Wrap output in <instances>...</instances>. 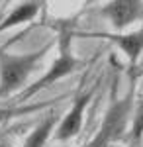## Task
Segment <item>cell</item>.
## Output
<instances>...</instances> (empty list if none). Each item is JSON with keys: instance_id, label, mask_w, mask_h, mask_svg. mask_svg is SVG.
Masks as SVG:
<instances>
[{"instance_id": "6da1fadb", "label": "cell", "mask_w": 143, "mask_h": 147, "mask_svg": "<svg viewBox=\"0 0 143 147\" xmlns=\"http://www.w3.org/2000/svg\"><path fill=\"white\" fill-rule=\"evenodd\" d=\"M47 49L49 47L45 45L24 55H12L0 49V98H6L18 88H22L28 77L35 71L37 63L45 57Z\"/></svg>"}, {"instance_id": "277c9868", "label": "cell", "mask_w": 143, "mask_h": 147, "mask_svg": "<svg viewBox=\"0 0 143 147\" xmlns=\"http://www.w3.org/2000/svg\"><path fill=\"white\" fill-rule=\"evenodd\" d=\"M100 14L108 18L116 30H123L137 20H143V0H112Z\"/></svg>"}, {"instance_id": "3957f363", "label": "cell", "mask_w": 143, "mask_h": 147, "mask_svg": "<svg viewBox=\"0 0 143 147\" xmlns=\"http://www.w3.org/2000/svg\"><path fill=\"white\" fill-rule=\"evenodd\" d=\"M132 106H133V94H127L121 100L114 102L104 116L100 131L84 147H110L123 134V129L127 125V116L132 114Z\"/></svg>"}, {"instance_id": "9c48e42d", "label": "cell", "mask_w": 143, "mask_h": 147, "mask_svg": "<svg viewBox=\"0 0 143 147\" xmlns=\"http://www.w3.org/2000/svg\"><path fill=\"white\" fill-rule=\"evenodd\" d=\"M132 136L135 139H141L143 137V102L137 106L135 116H133V125H132Z\"/></svg>"}, {"instance_id": "8fae6325", "label": "cell", "mask_w": 143, "mask_h": 147, "mask_svg": "<svg viewBox=\"0 0 143 147\" xmlns=\"http://www.w3.org/2000/svg\"><path fill=\"white\" fill-rule=\"evenodd\" d=\"M0 147H8V143H0Z\"/></svg>"}, {"instance_id": "52a82bcc", "label": "cell", "mask_w": 143, "mask_h": 147, "mask_svg": "<svg viewBox=\"0 0 143 147\" xmlns=\"http://www.w3.org/2000/svg\"><path fill=\"white\" fill-rule=\"evenodd\" d=\"M37 12H39V2H37V0L24 2V4H20V6L12 12L6 20H4V22L0 24V32L10 30V28H14V26H18V24L30 22L32 18H35V16H37Z\"/></svg>"}, {"instance_id": "5b68a950", "label": "cell", "mask_w": 143, "mask_h": 147, "mask_svg": "<svg viewBox=\"0 0 143 147\" xmlns=\"http://www.w3.org/2000/svg\"><path fill=\"white\" fill-rule=\"evenodd\" d=\"M88 100H90V94H82V96H78L77 100L73 102L69 114L65 116V120L59 124V127H57V131H55L57 139L65 141V139L75 137L80 131V127H82V116H84V108L88 106Z\"/></svg>"}, {"instance_id": "30bf717a", "label": "cell", "mask_w": 143, "mask_h": 147, "mask_svg": "<svg viewBox=\"0 0 143 147\" xmlns=\"http://www.w3.org/2000/svg\"><path fill=\"white\" fill-rule=\"evenodd\" d=\"M12 114H18V112H16V110H2V108H0V124H2L6 118H10Z\"/></svg>"}, {"instance_id": "ba28073f", "label": "cell", "mask_w": 143, "mask_h": 147, "mask_svg": "<svg viewBox=\"0 0 143 147\" xmlns=\"http://www.w3.org/2000/svg\"><path fill=\"white\" fill-rule=\"evenodd\" d=\"M55 124H57V114H51L49 118H45L43 122H41V124L30 134V137L26 139L24 147H43L45 143H47L49 136H51V131H53Z\"/></svg>"}, {"instance_id": "8992f818", "label": "cell", "mask_w": 143, "mask_h": 147, "mask_svg": "<svg viewBox=\"0 0 143 147\" xmlns=\"http://www.w3.org/2000/svg\"><path fill=\"white\" fill-rule=\"evenodd\" d=\"M102 37L114 41L125 53V57L130 59V63H135L139 59V55L143 53V30L133 32V34H114V35L108 34V35H102Z\"/></svg>"}, {"instance_id": "7c38bea8", "label": "cell", "mask_w": 143, "mask_h": 147, "mask_svg": "<svg viewBox=\"0 0 143 147\" xmlns=\"http://www.w3.org/2000/svg\"><path fill=\"white\" fill-rule=\"evenodd\" d=\"M86 2H88V4H90V2H94V0H86Z\"/></svg>"}, {"instance_id": "7a4b0ae2", "label": "cell", "mask_w": 143, "mask_h": 147, "mask_svg": "<svg viewBox=\"0 0 143 147\" xmlns=\"http://www.w3.org/2000/svg\"><path fill=\"white\" fill-rule=\"evenodd\" d=\"M78 67H82V61L75 57L73 53V34L69 28H61V34H59V53H57V59L53 61L51 69L45 73L39 80H35L32 86L22 94V100L30 98L33 94H37L39 90H43L47 86L55 84L57 80H61L63 77H69L71 73H75Z\"/></svg>"}]
</instances>
